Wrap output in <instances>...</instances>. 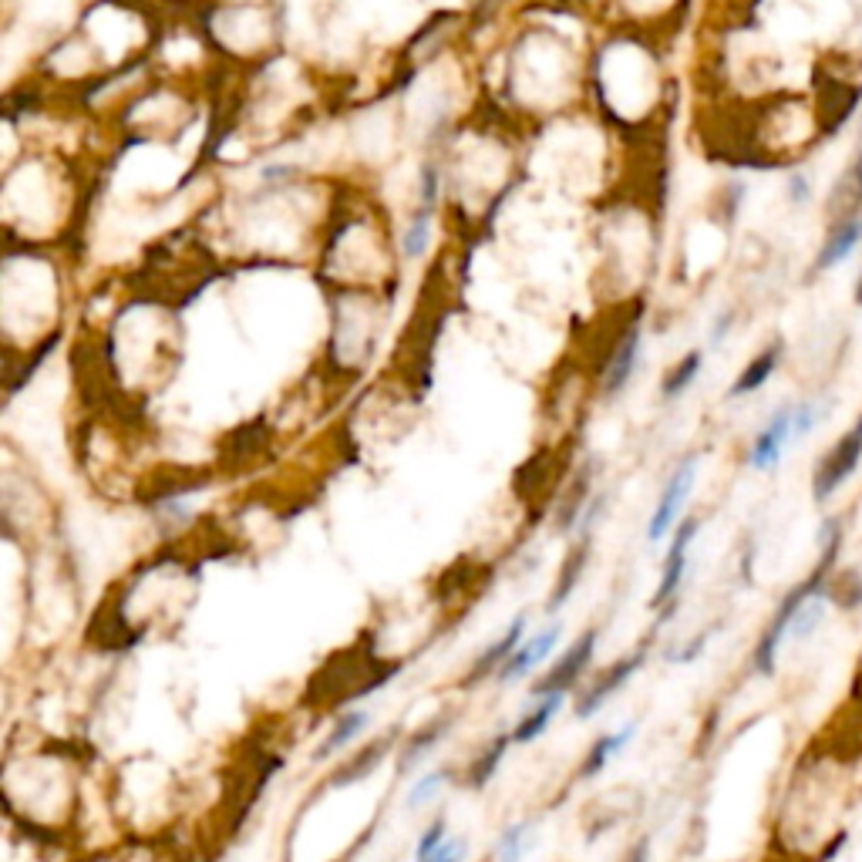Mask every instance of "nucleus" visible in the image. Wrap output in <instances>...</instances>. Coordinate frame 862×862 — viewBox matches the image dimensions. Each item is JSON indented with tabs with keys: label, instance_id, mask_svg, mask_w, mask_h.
I'll return each instance as SVG.
<instances>
[{
	"label": "nucleus",
	"instance_id": "f257e3e1",
	"mask_svg": "<svg viewBox=\"0 0 862 862\" xmlns=\"http://www.w3.org/2000/svg\"><path fill=\"white\" fill-rule=\"evenodd\" d=\"M819 546H822V556H819L815 569H812V576L802 579L799 586H792V589L786 593V599L779 603V610H774L771 624L764 627V634H761V640H758V647H755V657H751V660H755V670H758V674H771V670H774V657H779V647H782V640L789 637V624H792L796 610L802 607L809 596L829 589V583H832L829 576H832V566H835L839 546H842V526H839V520H829V523L822 526Z\"/></svg>",
	"mask_w": 862,
	"mask_h": 862
},
{
	"label": "nucleus",
	"instance_id": "f03ea898",
	"mask_svg": "<svg viewBox=\"0 0 862 862\" xmlns=\"http://www.w3.org/2000/svg\"><path fill=\"white\" fill-rule=\"evenodd\" d=\"M862 462V414L855 418L852 428H845L835 439V445L815 462L812 472V499L815 502H829L859 469Z\"/></svg>",
	"mask_w": 862,
	"mask_h": 862
},
{
	"label": "nucleus",
	"instance_id": "7ed1b4c3",
	"mask_svg": "<svg viewBox=\"0 0 862 862\" xmlns=\"http://www.w3.org/2000/svg\"><path fill=\"white\" fill-rule=\"evenodd\" d=\"M695 479H698V455H687L670 472V479H667V485H664V492H660V499L654 505V515L647 523V540L650 543H660V540H667L677 530L680 509H684L687 495H691V489H695Z\"/></svg>",
	"mask_w": 862,
	"mask_h": 862
},
{
	"label": "nucleus",
	"instance_id": "20e7f679",
	"mask_svg": "<svg viewBox=\"0 0 862 862\" xmlns=\"http://www.w3.org/2000/svg\"><path fill=\"white\" fill-rule=\"evenodd\" d=\"M789 442H796V404H782V408L771 411V418L764 421V428L758 431L755 442H751V452H748L751 469L771 472L774 465L782 462Z\"/></svg>",
	"mask_w": 862,
	"mask_h": 862
},
{
	"label": "nucleus",
	"instance_id": "39448f33",
	"mask_svg": "<svg viewBox=\"0 0 862 862\" xmlns=\"http://www.w3.org/2000/svg\"><path fill=\"white\" fill-rule=\"evenodd\" d=\"M698 530H701V523L691 515V520L677 523V530L670 533V550H667V560H664L660 586L650 599V610H664V607H670V603H677V593H680V583H684V573H687V550H691Z\"/></svg>",
	"mask_w": 862,
	"mask_h": 862
},
{
	"label": "nucleus",
	"instance_id": "423d86ee",
	"mask_svg": "<svg viewBox=\"0 0 862 862\" xmlns=\"http://www.w3.org/2000/svg\"><path fill=\"white\" fill-rule=\"evenodd\" d=\"M596 644H599V630H586L563 657H560V664L546 674V677H540L536 680V687H533V698L540 701V698H550V695H566L569 687L589 670V664H593V654H596Z\"/></svg>",
	"mask_w": 862,
	"mask_h": 862
},
{
	"label": "nucleus",
	"instance_id": "0eeeda50",
	"mask_svg": "<svg viewBox=\"0 0 862 862\" xmlns=\"http://www.w3.org/2000/svg\"><path fill=\"white\" fill-rule=\"evenodd\" d=\"M644 660H647V647H640L637 654H630V657H624V660H617V664H610L607 670H603L586 691H583V698L576 701V718L579 721H586V718H593L603 705H607L617 691H624L627 687V680L644 667Z\"/></svg>",
	"mask_w": 862,
	"mask_h": 862
},
{
	"label": "nucleus",
	"instance_id": "6e6552de",
	"mask_svg": "<svg viewBox=\"0 0 862 862\" xmlns=\"http://www.w3.org/2000/svg\"><path fill=\"white\" fill-rule=\"evenodd\" d=\"M859 243H862V213L832 219V223H829V233L822 236V243H819V249H815L812 274H829V270L842 267L849 256L859 249Z\"/></svg>",
	"mask_w": 862,
	"mask_h": 862
},
{
	"label": "nucleus",
	"instance_id": "1a4fd4ad",
	"mask_svg": "<svg viewBox=\"0 0 862 862\" xmlns=\"http://www.w3.org/2000/svg\"><path fill=\"white\" fill-rule=\"evenodd\" d=\"M560 634H563V624H553V627L533 634L530 640H523L520 647H515V654L499 667L495 680H499V684H515V680L530 677L540 664L550 660V654H553L556 644H560Z\"/></svg>",
	"mask_w": 862,
	"mask_h": 862
},
{
	"label": "nucleus",
	"instance_id": "9d476101",
	"mask_svg": "<svg viewBox=\"0 0 862 862\" xmlns=\"http://www.w3.org/2000/svg\"><path fill=\"white\" fill-rule=\"evenodd\" d=\"M862 213V148L852 155V162L839 172V179L832 183V193L825 199V216L842 219V216H855Z\"/></svg>",
	"mask_w": 862,
	"mask_h": 862
},
{
	"label": "nucleus",
	"instance_id": "9b49d317",
	"mask_svg": "<svg viewBox=\"0 0 862 862\" xmlns=\"http://www.w3.org/2000/svg\"><path fill=\"white\" fill-rule=\"evenodd\" d=\"M523 634H526V614H520V617H515L512 624H509V630L489 647V650H482L479 654V660L472 664V670L465 674V687H475L479 680H485L489 674H499V667L515 654V647H520L523 644Z\"/></svg>",
	"mask_w": 862,
	"mask_h": 862
},
{
	"label": "nucleus",
	"instance_id": "f8f14e48",
	"mask_svg": "<svg viewBox=\"0 0 862 862\" xmlns=\"http://www.w3.org/2000/svg\"><path fill=\"white\" fill-rule=\"evenodd\" d=\"M782 355H786V343H782V340H771L768 348H761V351L745 365V371L735 378L728 398H748V394L761 391V388L768 384V378H771L774 371H779Z\"/></svg>",
	"mask_w": 862,
	"mask_h": 862
},
{
	"label": "nucleus",
	"instance_id": "ddd939ff",
	"mask_svg": "<svg viewBox=\"0 0 862 862\" xmlns=\"http://www.w3.org/2000/svg\"><path fill=\"white\" fill-rule=\"evenodd\" d=\"M637 361H640V330L634 327V330H627L620 337L617 351H614V358L607 365V374H603V394L617 398L630 384V378L637 371Z\"/></svg>",
	"mask_w": 862,
	"mask_h": 862
},
{
	"label": "nucleus",
	"instance_id": "4468645a",
	"mask_svg": "<svg viewBox=\"0 0 862 862\" xmlns=\"http://www.w3.org/2000/svg\"><path fill=\"white\" fill-rule=\"evenodd\" d=\"M634 735H637V721H627L624 728H617V731H610V735H599V738L593 741V748L586 751L583 764H579V779H583V782H586V779H596V774L607 768L620 751H627V745L634 741Z\"/></svg>",
	"mask_w": 862,
	"mask_h": 862
},
{
	"label": "nucleus",
	"instance_id": "2eb2a0df",
	"mask_svg": "<svg viewBox=\"0 0 862 862\" xmlns=\"http://www.w3.org/2000/svg\"><path fill=\"white\" fill-rule=\"evenodd\" d=\"M586 563H589V530H586L583 540L566 553V563H563V569H560L556 586H553L550 603H546V610H550V614H560V610L566 607V599H569L573 589L579 586V576L586 573Z\"/></svg>",
	"mask_w": 862,
	"mask_h": 862
},
{
	"label": "nucleus",
	"instance_id": "dca6fc26",
	"mask_svg": "<svg viewBox=\"0 0 862 862\" xmlns=\"http://www.w3.org/2000/svg\"><path fill=\"white\" fill-rule=\"evenodd\" d=\"M452 725H455V715H442V718H435V721H428L421 731H414L408 741H404V751H401V771L408 774V771H414L421 761H424V755L428 751H435L439 748V741L452 731Z\"/></svg>",
	"mask_w": 862,
	"mask_h": 862
},
{
	"label": "nucleus",
	"instance_id": "f3484780",
	"mask_svg": "<svg viewBox=\"0 0 862 862\" xmlns=\"http://www.w3.org/2000/svg\"><path fill=\"white\" fill-rule=\"evenodd\" d=\"M371 725V711H365V708H355V711H348V715H340L337 718V725H333V731L324 738V745L314 751V758L317 761H327L330 755H337V751H343L351 741H358L361 738V731Z\"/></svg>",
	"mask_w": 862,
	"mask_h": 862
},
{
	"label": "nucleus",
	"instance_id": "a211bd4d",
	"mask_svg": "<svg viewBox=\"0 0 862 862\" xmlns=\"http://www.w3.org/2000/svg\"><path fill=\"white\" fill-rule=\"evenodd\" d=\"M566 695H550V698H540V708H533L520 725L512 728V745H533L546 735V728L553 725V718L560 715Z\"/></svg>",
	"mask_w": 862,
	"mask_h": 862
},
{
	"label": "nucleus",
	"instance_id": "6ab92c4d",
	"mask_svg": "<svg viewBox=\"0 0 862 862\" xmlns=\"http://www.w3.org/2000/svg\"><path fill=\"white\" fill-rule=\"evenodd\" d=\"M509 745H512V731H509V735H495L492 741H485L482 755L472 761V768H469V779H465V786H469L472 792H482V789L492 782V774L499 771V764H502V758H505Z\"/></svg>",
	"mask_w": 862,
	"mask_h": 862
},
{
	"label": "nucleus",
	"instance_id": "aec40b11",
	"mask_svg": "<svg viewBox=\"0 0 862 862\" xmlns=\"http://www.w3.org/2000/svg\"><path fill=\"white\" fill-rule=\"evenodd\" d=\"M388 751H391V738H378V741H371L358 758H351L348 764H343V768L333 774L330 786H355V782L368 779V774L378 768V761H381Z\"/></svg>",
	"mask_w": 862,
	"mask_h": 862
},
{
	"label": "nucleus",
	"instance_id": "412c9836",
	"mask_svg": "<svg viewBox=\"0 0 862 862\" xmlns=\"http://www.w3.org/2000/svg\"><path fill=\"white\" fill-rule=\"evenodd\" d=\"M701 368H705V351H687V355H684V358L667 371V378H664V384H660L664 401L680 398L687 388L695 384V378L701 374Z\"/></svg>",
	"mask_w": 862,
	"mask_h": 862
},
{
	"label": "nucleus",
	"instance_id": "4be33fe9",
	"mask_svg": "<svg viewBox=\"0 0 862 862\" xmlns=\"http://www.w3.org/2000/svg\"><path fill=\"white\" fill-rule=\"evenodd\" d=\"M530 832H533V822H530V819L509 825V829L499 835L495 849H492V862H523L526 852H530Z\"/></svg>",
	"mask_w": 862,
	"mask_h": 862
},
{
	"label": "nucleus",
	"instance_id": "5701e85b",
	"mask_svg": "<svg viewBox=\"0 0 862 862\" xmlns=\"http://www.w3.org/2000/svg\"><path fill=\"white\" fill-rule=\"evenodd\" d=\"M449 779H452V768H449V764L424 771L421 779L408 789V796H404V809H408V812H418L421 805H428L431 799H435V796L442 792V786H445Z\"/></svg>",
	"mask_w": 862,
	"mask_h": 862
},
{
	"label": "nucleus",
	"instance_id": "b1692460",
	"mask_svg": "<svg viewBox=\"0 0 862 862\" xmlns=\"http://www.w3.org/2000/svg\"><path fill=\"white\" fill-rule=\"evenodd\" d=\"M822 620H825V596L815 593V596H809V599L802 603V607L796 610V617H792V624H789V637H796V640H809Z\"/></svg>",
	"mask_w": 862,
	"mask_h": 862
},
{
	"label": "nucleus",
	"instance_id": "393cba45",
	"mask_svg": "<svg viewBox=\"0 0 862 862\" xmlns=\"http://www.w3.org/2000/svg\"><path fill=\"white\" fill-rule=\"evenodd\" d=\"M428 243H431V209H418L401 236V249L408 260H418V256H424Z\"/></svg>",
	"mask_w": 862,
	"mask_h": 862
},
{
	"label": "nucleus",
	"instance_id": "a878e982",
	"mask_svg": "<svg viewBox=\"0 0 862 862\" xmlns=\"http://www.w3.org/2000/svg\"><path fill=\"white\" fill-rule=\"evenodd\" d=\"M829 599H835L842 610H859L862 607V576L859 573H842L839 579L829 583Z\"/></svg>",
	"mask_w": 862,
	"mask_h": 862
},
{
	"label": "nucleus",
	"instance_id": "bb28decb",
	"mask_svg": "<svg viewBox=\"0 0 862 862\" xmlns=\"http://www.w3.org/2000/svg\"><path fill=\"white\" fill-rule=\"evenodd\" d=\"M449 839V822L445 819H435L431 822L424 832H421V839H418V849H414V862H428L431 855L439 852V845Z\"/></svg>",
	"mask_w": 862,
	"mask_h": 862
},
{
	"label": "nucleus",
	"instance_id": "cd10ccee",
	"mask_svg": "<svg viewBox=\"0 0 862 862\" xmlns=\"http://www.w3.org/2000/svg\"><path fill=\"white\" fill-rule=\"evenodd\" d=\"M786 199H789V206H796V209H805V206L815 199V186H812L809 172H802V168L792 172L789 183H786Z\"/></svg>",
	"mask_w": 862,
	"mask_h": 862
},
{
	"label": "nucleus",
	"instance_id": "c85d7f7f",
	"mask_svg": "<svg viewBox=\"0 0 862 862\" xmlns=\"http://www.w3.org/2000/svg\"><path fill=\"white\" fill-rule=\"evenodd\" d=\"M711 637H715V630H705V634H698V637H691L684 647H677V650H670V660L674 664H695L705 650H708V644H711Z\"/></svg>",
	"mask_w": 862,
	"mask_h": 862
},
{
	"label": "nucleus",
	"instance_id": "c756f323",
	"mask_svg": "<svg viewBox=\"0 0 862 862\" xmlns=\"http://www.w3.org/2000/svg\"><path fill=\"white\" fill-rule=\"evenodd\" d=\"M439 203V168L424 162L421 165V209H435Z\"/></svg>",
	"mask_w": 862,
	"mask_h": 862
},
{
	"label": "nucleus",
	"instance_id": "7c9ffc66",
	"mask_svg": "<svg viewBox=\"0 0 862 862\" xmlns=\"http://www.w3.org/2000/svg\"><path fill=\"white\" fill-rule=\"evenodd\" d=\"M465 852H469V842H465V839H445V842L439 845V852L431 855L428 862H462Z\"/></svg>",
	"mask_w": 862,
	"mask_h": 862
},
{
	"label": "nucleus",
	"instance_id": "2f4dec72",
	"mask_svg": "<svg viewBox=\"0 0 862 862\" xmlns=\"http://www.w3.org/2000/svg\"><path fill=\"white\" fill-rule=\"evenodd\" d=\"M735 327V310H725L718 320H715V327H711V343H715V348H718V343L728 337V330Z\"/></svg>",
	"mask_w": 862,
	"mask_h": 862
},
{
	"label": "nucleus",
	"instance_id": "473e14b6",
	"mask_svg": "<svg viewBox=\"0 0 862 862\" xmlns=\"http://www.w3.org/2000/svg\"><path fill=\"white\" fill-rule=\"evenodd\" d=\"M647 855H650V852H647V842H637V849L627 855V862H647Z\"/></svg>",
	"mask_w": 862,
	"mask_h": 862
},
{
	"label": "nucleus",
	"instance_id": "72a5a7b5",
	"mask_svg": "<svg viewBox=\"0 0 862 862\" xmlns=\"http://www.w3.org/2000/svg\"><path fill=\"white\" fill-rule=\"evenodd\" d=\"M852 297H855V307H862V270H859V280H855V290H852Z\"/></svg>",
	"mask_w": 862,
	"mask_h": 862
}]
</instances>
